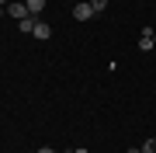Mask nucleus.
I'll return each mask as SVG.
<instances>
[{
	"instance_id": "nucleus-12",
	"label": "nucleus",
	"mask_w": 156,
	"mask_h": 153,
	"mask_svg": "<svg viewBox=\"0 0 156 153\" xmlns=\"http://www.w3.org/2000/svg\"><path fill=\"white\" fill-rule=\"evenodd\" d=\"M0 17H4V7H0Z\"/></svg>"
},
{
	"instance_id": "nucleus-8",
	"label": "nucleus",
	"mask_w": 156,
	"mask_h": 153,
	"mask_svg": "<svg viewBox=\"0 0 156 153\" xmlns=\"http://www.w3.org/2000/svg\"><path fill=\"white\" fill-rule=\"evenodd\" d=\"M142 153H156V139H146L142 143Z\"/></svg>"
},
{
	"instance_id": "nucleus-4",
	"label": "nucleus",
	"mask_w": 156,
	"mask_h": 153,
	"mask_svg": "<svg viewBox=\"0 0 156 153\" xmlns=\"http://www.w3.org/2000/svg\"><path fill=\"white\" fill-rule=\"evenodd\" d=\"M31 35H35V38H42V42H45V38H52V28H49L45 21H35V31H31Z\"/></svg>"
},
{
	"instance_id": "nucleus-13",
	"label": "nucleus",
	"mask_w": 156,
	"mask_h": 153,
	"mask_svg": "<svg viewBox=\"0 0 156 153\" xmlns=\"http://www.w3.org/2000/svg\"><path fill=\"white\" fill-rule=\"evenodd\" d=\"M153 42H156V31H153Z\"/></svg>"
},
{
	"instance_id": "nucleus-14",
	"label": "nucleus",
	"mask_w": 156,
	"mask_h": 153,
	"mask_svg": "<svg viewBox=\"0 0 156 153\" xmlns=\"http://www.w3.org/2000/svg\"><path fill=\"white\" fill-rule=\"evenodd\" d=\"M28 153H35V150H28Z\"/></svg>"
},
{
	"instance_id": "nucleus-1",
	"label": "nucleus",
	"mask_w": 156,
	"mask_h": 153,
	"mask_svg": "<svg viewBox=\"0 0 156 153\" xmlns=\"http://www.w3.org/2000/svg\"><path fill=\"white\" fill-rule=\"evenodd\" d=\"M7 14L14 17V21H24V17H31V11H28V4H24V0H11V4L4 7Z\"/></svg>"
},
{
	"instance_id": "nucleus-7",
	"label": "nucleus",
	"mask_w": 156,
	"mask_h": 153,
	"mask_svg": "<svg viewBox=\"0 0 156 153\" xmlns=\"http://www.w3.org/2000/svg\"><path fill=\"white\" fill-rule=\"evenodd\" d=\"M90 7H94V14H101V11L108 7V0H90Z\"/></svg>"
},
{
	"instance_id": "nucleus-9",
	"label": "nucleus",
	"mask_w": 156,
	"mask_h": 153,
	"mask_svg": "<svg viewBox=\"0 0 156 153\" xmlns=\"http://www.w3.org/2000/svg\"><path fill=\"white\" fill-rule=\"evenodd\" d=\"M35 153H56V150H52V146H42V150H35Z\"/></svg>"
},
{
	"instance_id": "nucleus-11",
	"label": "nucleus",
	"mask_w": 156,
	"mask_h": 153,
	"mask_svg": "<svg viewBox=\"0 0 156 153\" xmlns=\"http://www.w3.org/2000/svg\"><path fill=\"white\" fill-rule=\"evenodd\" d=\"M7 4H11V0H0V7H7Z\"/></svg>"
},
{
	"instance_id": "nucleus-2",
	"label": "nucleus",
	"mask_w": 156,
	"mask_h": 153,
	"mask_svg": "<svg viewBox=\"0 0 156 153\" xmlns=\"http://www.w3.org/2000/svg\"><path fill=\"white\" fill-rule=\"evenodd\" d=\"M156 49V42H153V28H142L139 35V52H153Z\"/></svg>"
},
{
	"instance_id": "nucleus-10",
	"label": "nucleus",
	"mask_w": 156,
	"mask_h": 153,
	"mask_svg": "<svg viewBox=\"0 0 156 153\" xmlns=\"http://www.w3.org/2000/svg\"><path fill=\"white\" fill-rule=\"evenodd\" d=\"M128 153H142V146H132V150H128Z\"/></svg>"
},
{
	"instance_id": "nucleus-6",
	"label": "nucleus",
	"mask_w": 156,
	"mask_h": 153,
	"mask_svg": "<svg viewBox=\"0 0 156 153\" xmlns=\"http://www.w3.org/2000/svg\"><path fill=\"white\" fill-rule=\"evenodd\" d=\"M35 21H38V17H24V21H17V28H21L24 35H31L35 31Z\"/></svg>"
},
{
	"instance_id": "nucleus-5",
	"label": "nucleus",
	"mask_w": 156,
	"mask_h": 153,
	"mask_svg": "<svg viewBox=\"0 0 156 153\" xmlns=\"http://www.w3.org/2000/svg\"><path fill=\"white\" fill-rule=\"evenodd\" d=\"M28 4V11H31V17H38L42 11H45V0H24Z\"/></svg>"
},
{
	"instance_id": "nucleus-3",
	"label": "nucleus",
	"mask_w": 156,
	"mask_h": 153,
	"mask_svg": "<svg viewBox=\"0 0 156 153\" xmlns=\"http://www.w3.org/2000/svg\"><path fill=\"white\" fill-rule=\"evenodd\" d=\"M73 17H76V21H90V17H94V7L90 4H76L73 7Z\"/></svg>"
}]
</instances>
